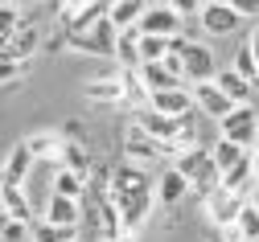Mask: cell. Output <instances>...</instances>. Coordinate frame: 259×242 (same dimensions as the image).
<instances>
[{
  "instance_id": "74e56055",
  "label": "cell",
  "mask_w": 259,
  "mask_h": 242,
  "mask_svg": "<svg viewBox=\"0 0 259 242\" xmlns=\"http://www.w3.org/2000/svg\"><path fill=\"white\" fill-rule=\"evenodd\" d=\"M160 62H165V66H169V70H173L181 82H189V78H185V54H181V50H169V54L160 58Z\"/></svg>"
},
{
  "instance_id": "7bdbcfd3",
  "label": "cell",
  "mask_w": 259,
  "mask_h": 242,
  "mask_svg": "<svg viewBox=\"0 0 259 242\" xmlns=\"http://www.w3.org/2000/svg\"><path fill=\"white\" fill-rule=\"evenodd\" d=\"M255 185H259V148H255Z\"/></svg>"
},
{
  "instance_id": "b9f144b4",
  "label": "cell",
  "mask_w": 259,
  "mask_h": 242,
  "mask_svg": "<svg viewBox=\"0 0 259 242\" xmlns=\"http://www.w3.org/2000/svg\"><path fill=\"white\" fill-rule=\"evenodd\" d=\"M251 205H259V185H251Z\"/></svg>"
},
{
  "instance_id": "cb8c5ba5",
  "label": "cell",
  "mask_w": 259,
  "mask_h": 242,
  "mask_svg": "<svg viewBox=\"0 0 259 242\" xmlns=\"http://www.w3.org/2000/svg\"><path fill=\"white\" fill-rule=\"evenodd\" d=\"M144 13H148V0H111V21L119 25V29H132V25H140L144 21Z\"/></svg>"
},
{
  "instance_id": "484cf974",
  "label": "cell",
  "mask_w": 259,
  "mask_h": 242,
  "mask_svg": "<svg viewBox=\"0 0 259 242\" xmlns=\"http://www.w3.org/2000/svg\"><path fill=\"white\" fill-rule=\"evenodd\" d=\"M25 144L33 148L37 160H58V156H62V144H66V135H58V131H33Z\"/></svg>"
},
{
  "instance_id": "3957f363",
  "label": "cell",
  "mask_w": 259,
  "mask_h": 242,
  "mask_svg": "<svg viewBox=\"0 0 259 242\" xmlns=\"http://www.w3.org/2000/svg\"><path fill=\"white\" fill-rule=\"evenodd\" d=\"M115 41H119V25L111 17L95 21L91 29H78V33H66V45L74 54H91V58H111L115 62Z\"/></svg>"
},
{
  "instance_id": "d4e9b609",
  "label": "cell",
  "mask_w": 259,
  "mask_h": 242,
  "mask_svg": "<svg viewBox=\"0 0 259 242\" xmlns=\"http://www.w3.org/2000/svg\"><path fill=\"white\" fill-rule=\"evenodd\" d=\"M62 168H70V172H82V177L91 181V172H95V164H91V152H87V144H78V140H66L62 144Z\"/></svg>"
},
{
  "instance_id": "277c9868",
  "label": "cell",
  "mask_w": 259,
  "mask_h": 242,
  "mask_svg": "<svg viewBox=\"0 0 259 242\" xmlns=\"http://www.w3.org/2000/svg\"><path fill=\"white\" fill-rule=\"evenodd\" d=\"M123 156L132 160V164H152V160H160V156H177V148L165 144V140H152V135L132 119V123L123 127Z\"/></svg>"
},
{
  "instance_id": "f6af8a7d",
  "label": "cell",
  "mask_w": 259,
  "mask_h": 242,
  "mask_svg": "<svg viewBox=\"0 0 259 242\" xmlns=\"http://www.w3.org/2000/svg\"><path fill=\"white\" fill-rule=\"evenodd\" d=\"M13 5H33V0H13Z\"/></svg>"
},
{
  "instance_id": "d590c367",
  "label": "cell",
  "mask_w": 259,
  "mask_h": 242,
  "mask_svg": "<svg viewBox=\"0 0 259 242\" xmlns=\"http://www.w3.org/2000/svg\"><path fill=\"white\" fill-rule=\"evenodd\" d=\"M87 5H95V0H50V13H54V17H66V13L87 9Z\"/></svg>"
},
{
  "instance_id": "5bb4252c",
  "label": "cell",
  "mask_w": 259,
  "mask_h": 242,
  "mask_svg": "<svg viewBox=\"0 0 259 242\" xmlns=\"http://www.w3.org/2000/svg\"><path fill=\"white\" fill-rule=\"evenodd\" d=\"M82 94L91 103H99V107H115V103H127V90H123V78L111 74V78H91L82 86Z\"/></svg>"
},
{
  "instance_id": "9c48e42d",
  "label": "cell",
  "mask_w": 259,
  "mask_h": 242,
  "mask_svg": "<svg viewBox=\"0 0 259 242\" xmlns=\"http://www.w3.org/2000/svg\"><path fill=\"white\" fill-rule=\"evenodd\" d=\"M136 123L152 135V140H165V144L177 148V135H181V123H185V119L165 115V111H156V107H140V111H136Z\"/></svg>"
},
{
  "instance_id": "ffe728a7",
  "label": "cell",
  "mask_w": 259,
  "mask_h": 242,
  "mask_svg": "<svg viewBox=\"0 0 259 242\" xmlns=\"http://www.w3.org/2000/svg\"><path fill=\"white\" fill-rule=\"evenodd\" d=\"M0 205H5V218L33 222V205H29V197H25L21 185H5V189H0Z\"/></svg>"
},
{
  "instance_id": "5b68a950",
  "label": "cell",
  "mask_w": 259,
  "mask_h": 242,
  "mask_svg": "<svg viewBox=\"0 0 259 242\" xmlns=\"http://www.w3.org/2000/svg\"><path fill=\"white\" fill-rule=\"evenodd\" d=\"M243 21H247V17L231 5V0H206V9H202V17H198L202 33H210V37H231V33H239Z\"/></svg>"
},
{
  "instance_id": "f35d334b",
  "label": "cell",
  "mask_w": 259,
  "mask_h": 242,
  "mask_svg": "<svg viewBox=\"0 0 259 242\" xmlns=\"http://www.w3.org/2000/svg\"><path fill=\"white\" fill-rule=\"evenodd\" d=\"M62 135H66V140H78V144H87V140H82V127H78V119H66V123H62Z\"/></svg>"
},
{
  "instance_id": "52a82bcc",
  "label": "cell",
  "mask_w": 259,
  "mask_h": 242,
  "mask_svg": "<svg viewBox=\"0 0 259 242\" xmlns=\"http://www.w3.org/2000/svg\"><path fill=\"white\" fill-rule=\"evenodd\" d=\"M218 131L226 135V140L243 144V148H255V140H259V111L251 107V103H243V107H235L226 119H218Z\"/></svg>"
},
{
  "instance_id": "4316f807",
  "label": "cell",
  "mask_w": 259,
  "mask_h": 242,
  "mask_svg": "<svg viewBox=\"0 0 259 242\" xmlns=\"http://www.w3.org/2000/svg\"><path fill=\"white\" fill-rule=\"evenodd\" d=\"M87 177L82 172H70V168H58V177H54V193H62V197H74V201H82L87 197Z\"/></svg>"
},
{
  "instance_id": "e0dca14e",
  "label": "cell",
  "mask_w": 259,
  "mask_h": 242,
  "mask_svg": "<svg viewBox=\"0 0 259 242\" xmlns=\"http://www.w3.org/2000/svg\"><path fill=\"white\" fill-rule=\"evenodd\" d=\"M140 25H132V29H119V41H115V66L119 70H136L140 66Z\"/></svg>"
},
{
  "instance_id": "44dd1931",
  "label": "cell",
  "mask_w": 259,
  "mask_h": 242,
  "mask_svg": "<svg viewBox=\"0 0 259 242\" xmlns=\"http://www.w3.org/2000/svg\"><path fill=\"white\" fill-rule=\"evenodd\" d=\"M136 70H140V78H144V86L148 90H169V86H185L173 70H169V66L165 62H144V66H136Z\"/></svg>"
},
{
  "instance_id": "6da1fadb",
  "label": "cell",
  "mask_w": 259,
  "mask_h": 242,
  "mask_svg": "<svg viewBox=\"0 0 259 242\" xmlns=\"http://www.w3.org/2000/svg\"><path fill=\"white\" fill-rule=\"evenodd\" d=\"M111 197H115V210L123 218V238H132L144 226V218L152 214V205H160L156 201V181H148V168L132 164V160H123L111 172Z\"/></svg>"
},
{
  "instance_id": "8992f818",
  "label": "cell",
  "mask_w": 259,
  "mask_h": 242,
  "mask_svg": "<svg viewBox=\"0 0 259 242\" xmlns=\"http://www.w3.org/2000/svg\"><path fill=\"white\" fill-rule=\"evenodd\" d=\"M173 50L185 54V78H189V86H193V82H210V78H218V62H214V54H210L202 41L173 37Z\"/></svg>"
},
{
  "instance_id": "9a60e30c",
  "label": "cell",
  "mask_w": 259,
  "mask_h": 242,
  "mask_svg": "<svg viewBox=\"0 0 259 242\" xmlns=\"http://www.w3.org/2000/svg\"><path fill=\"white\" fill-rule=\"evenodd\" d=\"M41 45V33H37V25H21V33L9 41V45H0V62H25V58H33V50Z\"/></svg>"
},
{
  "instance_id": "ee69618b",
  "label": "cell",
  "mask_w": 259,
  "mask_h": 242,
  "mask_svg": "<svg viewBox=\"0 0 259 242\" xmlns=\"http://www.w3.org/2000/svg\"><path fill=\"white\" fill-rule=\"evenodd\" d=\"M95 242H123V238H95Z\"/></svg>"
},
{
  "instance_id": "1f68e13d",
  "label": "cell",
  "mask_w": 259,
  "mask_h": 242,
  "mask_svg": "<svg viewBox=\"0 0 259 242\" xmlns=\"http://www.w3.org/2000/svg\"><path fill=\"white\" fill-rule=\"evenodd\" d=\"M17 9H21V5H13V0L0 5V45H9L17 33H21V25H25V21L17 17Z\"/></svg>"
},
{
  "instance_id": "4dcf8cb0",
  "label": "cell",
  "mask_w": 259,
  "mask_h": 242,
  "mask_svg": "<svg viewBox=\"0 0 259 242\" xmlns=\"http://www.w3.org/2000/svg\"><path fill=\"white\" fill-rule=\"evenodd\" d=\"M119 78H123V90H127V103H136V107H148V99H152V90L144 86V78H140V70H119Z\"/></svg>"
},
{
  "instance_id": "8fae6325",
  "label": "cell",
  "mask_w": 259,
  "mask_h": 242,
  "mask_svg": "<svg viewBox=\"0 0 259 242\" xmlns=\"http://www.w3.org/2000/svg\"><path fill=\"white\" fill-rule=\"evenodd\" d=\"M148 107H156V111H165V115H177V119H185L193 107H198V99H193V86L185 82V86H169V90H152Z\"/></svg>"
},
{
  "instance_id": "8d00e7d4",
  "label": "cell",
  "mask_w": 259,
  "mask_h": 242,
  "mask_svg": "<svg viewBox=\"0 0 259 242\" xmlns=\"http://www.w3.org/2000/svg\"><path fill=\"white\" fill-rule=\"evenodd\" d=\"M165 5H173L181 17H202V9H206V0H165Z\"/></svg>"
},
{
  "instance_id": "7a4b0ae2",
  "label": "cell",
  "mask_w": 259,
  "mask_h": 242,
  "mask_svg": "<svg viewBox=\"0 0 259 242\" xmlns=\"http://www.w3.org/2000/svg\"><path fill=\"white\" fill-rule=\"evenodd\" d=\"M173 168H181L185 177H189L193 193H198L202 201H206V197L222 185V168L214 164V152H206V148H189V152L173 156Z\"/></svg>"
},
{
  "instance_id": "603a6c76",
  "label": "cell",
  "mask_w": 259,
  "mask_h": 242,
  "mask_svg": "<svg viewBox=\"0 0 259 242\" xmlns=\"http://www.w3.org/2000/svg\"><path fill=\"white\" fill-rule=\"evenodd\" d=\"M226 94H231L235 103H239V107H243V103H251V90H255V82H247L239 70H235V66H226V70H218V78H214Z\"/></svg>"
},
{
  "instance_id": "e575fe53",
  "label": "cell",
  "mask_w": 259,
  "mask_h": 242,
  "mask_svg": "<svg viewBox=\"0 0 259 242\" xmlns=\"http://www.w3.org/2000/svg\"><path fill=\"white\" fill-rule=\"evenodd\" d=\"M29 74V58L25 62H0V82H5V90H17V82Z\"/></svg>"
},
{
  "instance_id": "2e32d148",
  "label": "cell",
  "mask_w": 259,
  "mask_h": 242,
  "mask_svg": "<svg viewBox=\"0 0 259 242\" xmlns=\"http://www.w3.org/2000/svg\"><path fill=\"white\" fill-rule=\"evenodd\" d=\"M46 222H54V226H78V222H82V205H78L74 197L50 193V197H46ZM78 234H82V230H78Z\"/></svg>"
},
{
  "instance_id": "f546056e",
  "label": "cell",
  "mask_w": 259,
  "mask_h": 242,
  "mask_svg": "<svg viewBox=\"0 0 259 242\" xmlns=\"http://www.w3.org/2000/svg\"><path fill=\"white\" fill-rule=\"evenodd\" d=\"M140 33H144V29H140ZM169 50H173V37H156V33H144V37H140V66H144V62H160Z\"/></svg>"
},
{
  "instance_id": "ba28073f",
  "label": "cell",
  "mask_w": 259,
  "mask_h": 242,
  "mask_svg": "<svg viewBox=\"0 0 259 242\" xmlns=\"http://www.w3.org/2000/svg\"><path fill=\"white\" fill-rule=\"evenodd\" d=\"M251 197L247 193H235V189H214L210 197H206V214H210V222L218 226V230H231L235 222H239V214H243V205H247Z\"/></svg>"
},
{
  "instance_id": "d6986e66",
  "label": "cell",
  "mask_w": 259,
  "mask_h": 242,
  "mask_svg": "<svg viewBox=\"0 0 259 242\" xmlns=\"http://www.w3.org/2000/svg\"><path fill=\"white\" fill-rule=\"evenodd\" d=\"M247 185H255V148H247V156L222 172V189H235V193H247Z\"/></svg>"
},
{
  "instance_id": "30bf717a",
  "label": "cell",
  "mask_w": 259,
  "mask_h": 242,
  "mask_svg": "<svg viewBox=\"0 0 259 242\" xmlns=\"http://www.w3.org/2000/svg\"><path fill=\"white\" fill-rule=\"evenodd\" d=\"M144 33H156V37H181V29H185V17L173 9V5H148L144 21H140Z\"/></svg>"
},
{
  "instance_id": "f1b7e54d",
  "label": "cell",
  "mask_w": 259,
  "mask_h": 242,
  "mask_svg": "<svg viewBox=\"0 0 259 242\" xmlns=\"http://www.w3.org/2000/svg\"><path fill=\"white\" fill-rule=\"evenodd\" d=\"M210 152H214V164H218L222 172H226V168H235V164L247 156V148H243V144H235V140H226V135H218V144H214Z\"/></svg>"
},
{
  "instance_id": "ab89813d",
  "label": "cell",
  "mask_w": 259,
  "mask_h": 242,
  "mask_svg": "<svg viewBox=\"0 0 259 242\" xmlns=\"http://www.w3.org/2000/svg\"><path fill=\"white\" fill-rule=\"evenodd\" d=\"M231 5H235L243 17H259V0H231Z\"/></svg>"
},
{
  "instance_id": "ac0fdd59",
  "label": "cell",
  "mask_w": 259,
  "mask_h": 242,
  "mask_svg": "<svg viewBox=\"0 0 259 242\" xmlns=\"http://www.w3.org/2000/svg\"><path fill=\"white\" fill-rule=\"evenodd\" d=\"M33 148L29 144H17L9 156H5V185H25V177H29V168H33Z\"/></svg>"
},
{
  "instance_id": "bcb514c9",
  "label": "cell",
  "mask_w": 259,
  "mask_h": 242,
  "mask_svg": "<svg viewBox=\"0 0 259 242\" xmlns=\"http://www.w3.org/2000/svg\"><path fill=\"white\" fill-rule=\"evenodd\" d=\"M74 242H82V238H74Z\"/></svg>"
},
{
  "instance_id": "836d02e7",
  "label": "cell",
  "mask_w": 259,
  "mask_h": 242,
  "mask_svg": "<svg viewBox=\"0 0 259 242\" xmlns=\"http://www.w3.org/2000/svg\"><path fill=\"white\" fill-rule=\"evenodd\" d=\"M235 70H239L247 82L259 86V58L251 54V45H239V54H235Z\"/></svg>"
},
{
  "instance_id": "7c38bea8",
  "label": "cell",
  "mask_w": 259,
  "mask_h": 242,
  "mask_svg": "<svg viewBox=\"0 0 259 242\" xmlns=\"http://www.w3.org/2000/svg\"><path fill=\"white\" fill-rule=\"evenodd\" d=\"M193 99H198V107L210 115V119H226V115H231L235 107H239V103L231 99V94H226L214 78L210 82H193Z\"/></svg>"
},
{
  "instance_id": "4fadbf2b",
  "label": "cell",
  "mask_w": 259,
  "mask_h": 242,
  "mask_svg": "<svg viewBox=\"0 0 259 242\" xmlns=\"http://www.w3.org/2000/svg\"><path fill=\"white\" fill-rule=\"evenodd\" d=\"M189 189H193V185H189V177H185L181 168H165V172L156 177V201L165 205V210L181 205V197H185Z\"/></svg>"
},
{
  "instance_id": "60d3db41",
  "label": "cell",
  "mask_w": 259,
  "mask_h": 242,
  "mask_svg": "<svg viewBox=\"0 0 259 242\" xmlns=\"http://www.w3.org/2000/svg\"><path fill=\"white\" fill-rule=\"evenodd\" d=\"M247 45H251V54H255V58H259V25H255V29H251V41H247Z\"/></svg>"
},
{
  "instance_id": "83f0119b",
  "label": "cell",
  "mask_w": 259,
  "mask_h": 242,
  "mask_svg": "<svg viewBox=\"0 0 259 242\" xmlns=\"http://www.w3.org/2000/svg\"><path fill=\"white\" fill-rule=\"evenodd\" d=\"M82 238L78 226H54V222H33V242H74Z\"/></svg>"
},
{
  "instance_id": "7402d4cb",
  "label": "cell",
  "mask_w": 259,
  "mask_h": 242,
  "mask_svg": "<svg viewBox=\"0 0 259 242\" xmlns=\"http://www.w3.org/2000/svg\"><path fill=\"white\" fill-rule=\"evenodd\" d=\"M226 238L231 242H259V205H243V214H239V222L226 230Z\"/></svg>"
},
{
  "instance_id": "d6a6232c",
  "label": "cell",
  "mask_w": 259,
  "mask_h": 242,
  "mask_svg": "<svg viewBox=\"0 0 259 242\" xmlns=\"http://www.w3.org/2000/svg\"><path fill=\"white\" fill-rule=\"evenodd\" d=\"M29 238H33V222L0 218V242H29Z\"/></svg>"
}]
</instances>
